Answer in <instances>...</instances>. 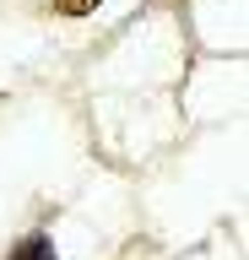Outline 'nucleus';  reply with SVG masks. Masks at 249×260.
<instances>
[{
	"instance_id": "obj_1",
	"label": "nucleus",
	"mask_w": 249,
	"mask_h": 260,
	"mask_svg": "<svg viewBox=\"0 0 249 260\" xmlns=\"http://www.w3.org/2000/svg\"><path fill=\"white\" fill-rule=\"evenodd\" d=\"M6 260H54V244L44 239V233H27V239H22Z\"/></svg>"
},
{
	"instance_id": "obj_2",
	"label": "nucleus",
	"mask_w": 249,
	"mask_h": 260,
	"mask_svg": "<svg viewBox=\"0 0 249 260\" xmlns=\"http://www.w3.org/2000/svg\"><path fill=\"white\" fill-rule=\"evenodd\" d=\"M98 0H54V11H65V16H82V11H92Z\"/></svg>"
}]
</instances>
